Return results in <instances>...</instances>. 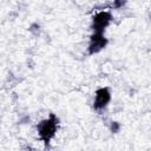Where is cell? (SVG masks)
I'll use <instances>...</instances> for the list:
<instances>
[{
	"label": "cell",
	"instance_id": "cell-1",
	"mask_svg": "<svg viewBox=\"0 0 151 151\" xmlns=\"http://www.w3.org/2000/svg\"><path fill=\"white\" fill-rule=\"evenodd\" d=\"M58 123H59V119L55 114L51 113L48 118L41 120L38 126H37V130H38V134H39V138L48 144L50 140L55 136L57 133V130H58Z\"/></svg>",
	"mask_w": 151,
	"mask_h": 151
},
{
	"label": "cell",
	"instance_id": "cell-2",
	"mask_svg": "<svg viewBox=\"0 0 151 151\" xmlns=\"http://www.w3.org/2000/svg\"><path fill=\"white\" fill-rule=\"evenodd\" d=\"M111 21H112V14L109 11H100L93 15L91 28L93 32L104 33L105 28L111 24Z\"/></svg>",
	"mask_w": 151,
	"mask_h": 151
},
{
	"label": "cell",
	"instance_id": "cell-3",
	"mask_svg": "<svg viewBox=\"0 0 151 151\" xmlns=\"http://www.w3.org/2000/svg\"><path fill=\"white\" fill-rule=\"evenodd\" d=\"M107 45V39L105 38L104 33L99 32H93L92 35L90 37L88 46H87V52L90 55L99 53L101 50H104Z\"/></svg>",
	"mask_w": 151,
	"mask_h": 151
},
{
	"label": "cell",
	"instance_id": "cell-4",
	"mask_svg": "<svg viewBox=\"0 0 151 151\" xmlns=\"http://www.w3.org/2000/svg\"><path fill=\"white\" fill-rule=\"evenodd\" d=\"M111 101V91L109 87H100L96 91L94 100H93V107L97 111L104 110L109 103Z\"/></svg>",
	"mask_w": 151,
	"mask_h": 151
},
{
	"label": "cell",
	"instance_id": "cell-5",
	"mask_svg": "<svg viewBox=\"0 0 151 151\" xmlns=\"http://www.w3.org/2000/svg\"><path fill=\"white\" fill-rule=\"evenodd\" d=\"M126 4V0H113V7L114 8H122Z\"/></svg>",
	"mask_w": 151,
	"mask_h": 151
},
{
	"label": "cell",
	"instance_id": "cell-6",
	"mask_svg": "<svg viewBox=\"0 0 151 151\" xmlns=\"http://www.w3.org/2000/svg\"><path fill=\"white\" fill-rule=\"evenodd\" d=\"M119 129H120V125H119L117 122H112V123H111V131H112L113 133H117V132L119 131Z\"/></svg>",
	"mask_w": 151,
	"mask_h": 151
}]
</instances>
